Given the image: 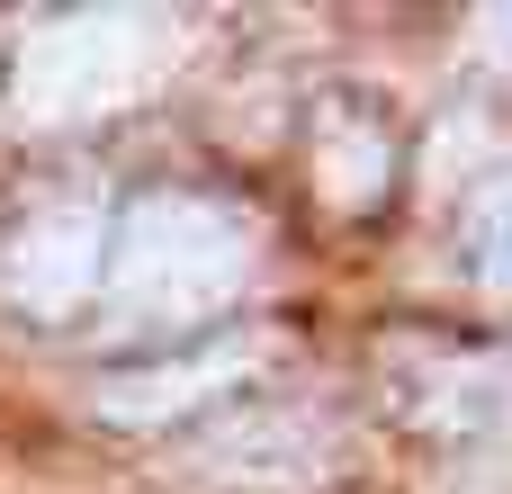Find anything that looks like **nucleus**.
<instances>
[{
    "instance_id": "7ed1b4c3",
    "label": "nucleus",
    "mask_w": 512,
    "mask_h": 494,
    "mask_svg": "<svg viewBox=\"0 0 512 494\" xmlns=\"http://www.w3.org/2000/svg\"><path fill=\"white\" fill-rule=\"evenodd\" d=\"M108 270V216L90 198H54L9 234V288L27 315H72Z\"/></svg>"
},
{
    "instance_id": "0eeeda50",
    "label": "nucleus",
    "mask_w": 512,
    "mask_h": 494,
    "mask_svg": "<svg viewBox=\"0 0 512 494\" xmlns=\"http://www.w3.org/2000/svg\"><path fill=\"white\" fill-rule=\"evenodd\" d=\"M468 36H477V54H486L495 72H512V0H486V9L468 18Z\"/></svg>"
},
{
    "instance_id": "f257e3e1",
    "label": "nucleus",
    "mask_w": 512,
    "mask_h": 494,
    "mask_svg": "<svg viewBox=\"0 0 512 494\" xmlns=\"http://www.w3.org/2000/svg\"><path fill=\"white\" fill-rule=\"evenodd\" d=\"M252 216L216 207V198H189V189H153L126 207V225L108 234V315L126 333H153V324H198L216 315L225 297H243L252 279Z\"/></svg>"
},
{
    "instance_id": "39448f33",
    "label": "nucleus",
    "mask_w": 512,
    "mask_h": 494,
    "mask_svg": "<svg viewBox=\"0 0 512 494\" xmlns=\"http://www.w3.org/2000/svg\"><path fill=\"white\" fill-rule=\"evenodd\" d=\"M315 180L342 207L378 198L387 189V126L378 117H315Z\"/></svg>"
},
{
    "instance_id": "f03ea898",
    "label": "nucleus",
    "mask_w": 512,
    "mask_h": 494,
    "mask_svg": "<svg viewBox=\"0 0 512 494\" xmlns=\"http://www.w3.org/2000/svg\"><path fill=\"white\" fill-rule=\"evenodd\" d=\"M171 27L144 18V9H72V18H45L27 45H18V117L36 126H72V117H99L117 99H135L180 45H162Z\"/></svg>"
},
{
    "instance_id": "20e7f679",
    "label": "nucleus",
    "mask_w": 512,
    "mask_h": 494,
    "mask_svg": "<svg viewBox=\"0 0 512 494\" xmlns=\"http://www.w3.org/2000/svg\"><path fill=\"white\" fill-rule=\"evenodd\" d=\"M252 369V342H207V351H189V360H153V369H126V378H99V414L108 423H162V414H189V405H207L216 387H234Z\"/></svg>"
},
{
    "instance_id": "423d86ee",
    "label": "nucleus",
    "mask_w": 512,
    "mask_h": 494,
    "mask_svg": "<svg viewBox=\"0 0 512 494\" xmlns=\"http://www.w3.org/2000/svg\"><path fill=\"white\" fill-rule=\"evenodd\" d=\"M468 270H477V288L512 297V162L468 198Z\"/></svg>"
}]
</instances>
